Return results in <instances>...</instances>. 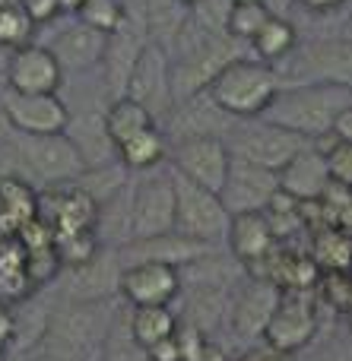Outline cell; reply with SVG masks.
<instances>
[{
    "label": "cell",
    "mask_w": 352,
    "mask_h": 361,
    "mask_svg": "<svg viewBox=\"0 0 352 361\" xmlns=\"http://www.w3.org/2000/svg\"><path fill=\"white\" fill-rule=\"evenodd\" d=\"M327 361H346V358H327Z\"/></svg>",
    "instance_id": "cell-50"
},
{
    "label": "cell",
    "mask_w": 352,
    "mask_h": 361,
    "mask_svg": "<svg viewBox=\"0 0 352 361\" xmlns=\"http://www.w3.org/2000/svg\"><path fill=\"white\" fill-rule=\"evenodd\" d=\"M296 42H298L296 25L279 19V16H270L264 23V29L251 38V48H254V54H257L260 63H270V61H279V57L289 54V51L296 48Z\"/></svg>",
    "instance_id": "cell-27"
},
{
    "label": "cell",
    "mask_w": 352,
    "mask_h": 361,
    "mask_svg": "<svg viewBox=\"0 0 352 361\" xmlns=\"http://www.w3.org/2000/svg\"><path fill=\"white\" fill-rule=\"evenodd\" d=\"M48 203L54 206V209L38 219L54 231V238L73 235V231H89L99 222V203L92 200V193H86V187L61 184L57 190H51Z\"/></svg>",
    "instance_id": "cell-17"
},
{
    "label": "cell",
    "mask_w": 352,
    "mask_h": 361,
    "mask_svg": "<svg viewBox=\"0 0 352 361\" xmlns=\"http://www.w3.org/2000/svg\"><path fill=\"white\" fill-rule=\"evenodd\" d=\"M118 156H121V165L131 171L152 169V165H159L165 156V140L156 127H150V130L131 137L124 146H118Z\"/></svg>",
    "instance_id": "cell-28"
},
{
    "label": "cell",
    "mask_w": 352,
    "mask_h": 361,
    "mask_svg": "<svg viewBox=\"0 0 352 361\" xmlns=\"http://www.w3.org/2000/svg\"><path fill=\"white\" fill-rule=\"evenodd\" d=\"M277 190H279L277 171H267L260 165L248 162V159L232 156L229 178H226L219 200L229 216H235V212H264Z\"/></svg>",
    "instance_id": "cell-11"
},
{
    "label": "cell",
    "mask_w": 352,
    "mask_h": 361,
    "mask_svg": "<svg viewBox=\"0 0 352 361\" xmlns=\"http://www.w3.org/2000/svg\"><path fill=\"white\" fill-rule=\"evenodd\" d=\"M352 105V89L336 82H315V86H296L277 92L267 105L260 121L296 133V137H327L334 118Z\"/></svg>",
    "instance_id": "cell-1"
},
{
    "label": "cell",
    "mask_w": 352,
    "mask_h": 361,
    "mask_svg": "<svg viewBox=\"0 0 352 361\" xmlns=\"http://www.w3.org/2000/svg\"><path fill=\"white\" fill-rule=\"evenodd\" d=\"M178 6H197V4H203V0H175Z\"/></svg>",
    "instance_id": "cell-45"
},
{
    "label": "cell",
    "mask_w": 352,
    "mask_h": 361,
    "mask_svg": "<svg viewBox=\"0 0 352 361\" xmlns=\"http://www.w3.org/2000/svg\"><path fill=\"white\" fill-rule=\"evenodd\" d=\"M105 48H108V35H102V32L80 23L57 38L51 54L57 57L61 70H89L105 57Z\"/></svg>",
    "instance_id": "cell-21"
},
{
    "label": "cell",
    "mask_w": 352,
    "mask_h": 361,
    "mask_svg": "<svg viewBox=\"0 0 352 361\" xmlns=\"http://www.w3.org/2000/svg\"><path fill=\"white\" fill-rule=\"evenodd\" d=\"M175 228V187L171 175L150 178L131 193V222L127 238L143 241V238L171 235Z\"/></svg>",
    "instance_id": "cell-7"
},
{
    "label": "cell",
    "mask_w": 352,
    "mask_h": 361,
    "mask_svg": "<svg viewBox=\"0 0 352 361\" xmlns=\"http://www.w3.org/2000/svg\"><path fill=\"white\" fill-rule=\"evenodd\" d=\"M13 333H16V320H13V314L6 307H0V361H4L6 349H10Z\"/></svg>",
    "instance_id": "cell-39"
},
{
    "label": "cell",
    "mask_w": 352,
    "mask_h": 361,
    "mask_svg": "<svg viewBox=\"0 0 352 361\" xmlns=\"http://www.w3.org/2000/svg\"><path fill=\"white\" fill-rule=\"evenodd\" d=\"M298 4L311 13H330V10H336V6H343L346 0H298Z\"/></svg>",
    "instance_id": "cell-41"
},
{
    "label": "cell",
    "mask_w": 352,
    "mask_h": 361,
    "mask_svg": "<svg viewBox=\"0 0 352 361\" xmlns=\"http://www.w3.org/2000/svg\"><path fill=\"white\" fill-rule=\"evenodd\" d=\"M76 16H80V23L89 25V29L102 32V35H111V32L124 23L127 13L118 0H83V6L76 10Z\"/></svg>",
    "instance_id": "cell-33"
},
{
    "label": "cell",
    "mask_w": 352,
    "mask_h": 361,
    "mask_svg": "<svg viewBox=\"0 0 352 361\" xmlns=\"http://www.w3.org/2000/svg\"><path fill=\"white\" fill-rule=\"evenodd\" d=\"M330 133H334L340 143H349L352 146V105L343 108V111L334 118V127H330Z\"/></svg>",
    "instance_id": "cell-38"
},
{
    "label": "cell",
    "mask_w": 352,
    "mask_h": 361,
    "mask_svg": "<svg viewBox=\"0 0 352 361\" xmlns=\"http://www.w3.org/2000/svg\"><path fill=\"white\" fill-rule=\"evenodd\" d=\"M152 124V114L146 111L143 105H137L133 99H127V95H121L118 102H114L111 108L105 111V118H102V130H105L108 143L118 149V146H124L131 137H137V133L150 130Z\"/></svg>",
    "instance_id": "cell-24"
},
{
    "label": "cell",
    "mask_w": 352,
    "mask_h": 361,
    "mask_svg": "<svg viewBox=\"0 0 352 361\" xmlns=\"http://www.w3.org/2000/svg\"><path fill=\"white\" fill-rule=\"evenodd\" d=\"M70 286L67 292L73 295L76 301H108L111 288H118V279H121V260L118 254H99L92 257L89 263H83L80 269H70Z\"/></svg>",
    "instance_id": "cell-20"
},
{
    "label": "cell",
    "mask_w": 352,
    "mask_h": 361,
    "mask_svg": "<svg viewBox=\"0 0 352 361\" xmlns=\"http://www.w3.org/2000/svg\"><path fill=\"white\" fill-rule=\"evenodd\" d=\"M213 254V244H200V241H188L181 235H159V238H143V241H127L118 250L121 269L133 267V263H165V267H188V263L200 260V257Z\"/></svg>",
    "instance_id": "cell-15"
},
{
    "label": "cell",
    "mask_w": 352,
    "mask_h": 361,
    "mask_svg": "<svg viewBox=\"0 0 352 361\" xmlns=\"http://www.w3.org/2000/svg\"><path fill=\"white\" fill-rule=\"evenodd\" d=\"M334 137V133H330ZM324 156V165H327V175L334 184L340 187H349L352 190V146L349 143H340V140L334 137V143H327L321 149Z\"/></svg>",
    "instance_id": "cell-35"
},
{
    "label": "cell",
    "mask_w": 352,
    "mask_h": 361,
    "mask_svg": "<svg viewBox=\"0 0 352 361\" xmlns=\"http://www.w3.org/2000/svg\"><path fill=\"white\" fill-rule=\"evenodd\" d=\"M0 238H4V235H0Z\"/></svg>",
    "instance_id": "cell-51"
},
{
    "label": "cell",
    "mask_w": 352,
    "mask_h": 361,
    "mask_svg": "<svg viewBox=\"0 0 352 361\" xmlns=\"http://www.w3.org/2000/svg\"><path fill=\"white\" fill-rule=\"evenodd\" d=\"M305 63H311L315 76H321L324 82H336V86L352 89V42H321L315 48L305 51Z\"/></svg>",
    "instance_id": "cell-23"
},
{
    "label": "cell",
    "mask_w": 352,
    "mask_h": 361,
    "mask_svg": "<svg viewBox=\"0 0 352 361\" xmlns=\"http://www.w3.org/2000/svg\"><path fill=\"white\" fill-rule=\"evenodd\" d=\"M260 361H296V355H289V352H273V349H260Z\"/></svg>",
    "instance_id": "cell-42"
},
{
    "label": "cell",
    "mask_w": 352,
    "mask_h": 361,
    "mask_svg": "<svg viewBox=\"0 0 352 361\" xmlns=\"http://www.w3.org/2000/svg\"><path fill=\"white\" fill-rule=\"evenodd\" d=\"M95 254H99V235H95V228L54 238V257L61 263V269H80Z\"/></svg>",
    "instance_id": "cell-30"
},
{
    "label": "cell",
    "mask_w": 352,
    "mask_h": 361,
    "mask_svg": "<svg viewBox=\"0 0 352 361\" xmlns=\"http://www.w3.org/2000/svg\"><path fill=\"white\" fill-rule=\"evenodd\" d=\"M229 247H232L235 260L251 267L260 257H267L273 247H277V238L270 231V222H267L264 212H235L229 219Z\"/></svg>",
    "instance_id": "cell-18"
},
{
    "label": "cell",
    "mask_w": 352,
    "mask_h": 361,
    "mask_svg": "<svg viewBox=\"0 0 352 361\" xmlns=\"http://www.w3.org/2000/svg\"><path fill=\"white\" fill-rule=\"evenodd\" d=\"M19 162L44 184H73L86 175V159L76 149V143L67 133H51V137H23L19 143Z\"/></svg>",
    "instance_id": "cell-5"
},
{
    "label": "cell",
    "mask_w": 352,
    "mask_h": 361,
    "mask_svg": "<svg viewBox=\"0 0 352 361\" xmlns=\"http://www.w3.org/2000/svg\"><path fill=\"white\" fill-rule=\"evenodd\" d=\"M38 361H61V358H54V355H42Z\"/></svg>",
    "instance_id": "cell-49"
},
{
    "label": "cell",
    "mask_w": 352,
    "mask_h": 361,
    "mask_svg": "<svg viewBox=\"0 0 352 361\" xmlns=\"http://www.w3.org/2000/svg\"><path fill=\"white\" fill-rule=\"evenodd\" d=\"M4 114L23 137H51V133H67L70 111L57 92L51 95H4Z\"/></svg>",
    "instance_id": "cell-13"
},
{
    "label": "cell",
    "mask_w": 352,
    "mask_h": 361,
    "mask_svg": "<svg viewBox=\"0 0 352 361\" xmlns=\"http://www.w3.org/2000/svg\"><path fill=\"white\" fill-rule=\"evenodd\" d=\"M32 29H35V25L19 10L16 0H0V48L16 51V48H23V44H29Z\"/></svg>",
    "instance_id": "cell-32"
},
{
    "label": "cell",
    "mask_w": 352,
    "mask_h": 361,
    "mask_svg": "<svg viewBox=\"0 0 352 361\" xmlns=\"http://www.w3.org/2000/svg\"><path fill=\"white\" fill-rule=\"evenodd\" d=\"M19 4V10L29 16V23L32 25H38V23H51V19L61 13V6H57V0H16Z\"/></svg>",
    "instance_id": "cell-36"
},
{
    "label": "cell",
    "mask_w": 352,
    "mask_h": 361,
    "mask_svg": "<svg viewBox=\"0 0 352 361\" xmlns=\"http://www.w3.org/2000/svg\"><path fill=\"white\" fill-rule=\"evenodd\" d=\"M305 149V140L296 137V133L283 130V127H273L267 121L248 127L245 133L238 137V149L235 156L248 159V162L260 165L267 171H283L298 152Z\"/></svg>",
    "instance_id": "cell-14"
},
{
    "label": "cell",
    "mask_w": 352,
    "mask_h": 361,
    "mask_svg": "<svg viewBox=\"0 0 352 361\" xmlns=\"http://www.w3.org/2000/svg\"><path fill=\"white\" fill-rule=\"evenodd\" d=\"M346 317H349V320H346V324H349V333H352V307H349V311H346Z\"/></svg>",
    "instance_id": "cell-48"
},
{
    "label": "cell",
    "mask_w": 352,
    "mask_h": 361,
    "mask_svg": "<svg viewBox=\"0 0 352 361\" xmlns=\"http://www.w3.org/2000/svg\"><path fill=\"white\" fill-rule=\"evenodd\" d=\"M308 257L315 260V267L321 273H327V269L352 273V235L343 228H317Z\"/></svg>",
    "instance_id": "cell-26"
},
{
    "label": "cell",
    "mask_w": 352,
    "mask_h": 361,
    "mask_svg": "<svg viewBox=\"0 0 352 361\" xmlns=\"http://www.w3.org/2000/svg\"><path fill=\"white\" fill-rule=\"evenodd\" d=\"M146 361H184L175 333H171L169 339H162V343H156L152 349H146Z\"/></svg>",
    "instance_id": "cell-37"
},
{
    "label": "cell",
    "mask_w": 352,
    "mask_h": 361,
    "mask_svg": "<svg viewBox=\"0 0 352 361\" xmlns=\"http://www.w3.org/2000/svg\"><path fill=\"white\" fill-rule=\"evenodd\" d=\"M63 82V70L51 48L42 44H23L13 51L10 63H6V86L10 92L19 95H51L57 92Z\"/></svg>",
    "instance_id": "cell-12"
},
{
    "label": "cell",
    "mask_w": 352,
    "mask_h": 361,
    "mask_svg": "<svg viewBox=\"0 0 352 361\" xmlns=\"http://www.w3.org/2000/svg\"><path fill=\"white\" fill-rule=\"evenodd\" d=\"M124 95L143 105L152 114V121L171 105V70H169V54L162 44L150 42L137 54L131 73L124 82Z\"/></svg>",
    "instance_id": "cell-9"
},
{
    "label": "cell",
    "mask_w": 352,
    "mask_h": 361,
    "mask_svg": "<svg viewBox=\"0 0 352 361\" xmlns=\"http://www.w3.org/2000/svg\"><path fill=\"white\" fill-rule=\"evenodd\" d=\"M127 326H131V336L137 339V345L146 352L156 343L169 339L175 333L178 320L169 307H131L127 311Z\"/></svg>",
    "instance_id": "cell-25"
},
{
    "label": "cell",
    "mask_w": 352,
    "mask_h": 361,
    "mask_svg": "<svg viewBox=\"0 0 352 361\" xmlns=\"http://www.w3.org/2000/svg\"><path fill=\"white\" fill-rule=\"evenodd\" d=\"M38 216V200L35 190L25 184L23 178H6L0 180V235L16 238L25 222Z\"/></svg>",
    "instance_id": "cell-22"
},
{
    "label": "cell",
    "mask_w": 352,
    "mask_h": 361,
    "mask_svg": "<svg viewBox=\"0 0 352 361\" xmlns=\"http://www.w3.org/2000/svg\"><path fill=\"white\" fill-rule=\"evenodd\" d=\"M171 187H175V228L171 231L200 244L219 241L229 231V219H232L222 206L219 193L203 190L178 171H171Z\"/></svg>",
    "instance_id": "cell-4"
},
{
    "label": "cell",
    "mask_w": 352,
    "mask_h": 361,
    "mask_svg": "<svg viewBox=\"0 0 352 361\" xmlns=\"http://www.w3.org/2000/svg\"><path fill=\"white\" fill-rule=\"evenodd\" d=\"M114 320L108 301H73L48 324V352L61 361H99L102 343Z\"/></svg>",
    "instance_id": "cell-2"
},
{
    "label": "cell",
    "mask_w": 352,
    "mask_h": 361,
    "mask_svg": "<svg viewBox=\"0 0 352 361\" xmlns=\"http://www.w3.org/2000/svg\"><path fill=\"white\" fill-rule=\"evenodd\" d=\"M118 292L131 307H169L181 295V273L165 263H133L121 269Z\"/></svg>",
    "instance_id": "cell-10"
},
{
    "label": "cell",
    "mask_w": 352,
    "mask_h": 361,
    "mask_svg": "<svg viewBox=\"0 0 352 361\" xmlns=\"http://www.w3.org/2000/svg\"><path fill=\"white\" fill-rule=\"evenodd\" d=\"M194 361H232V358H229L226 352L219 349V345H213V343L207 339V343H203V349L197 352V358H194Z\"/></svg>",
    "instance_id": "cell-40"
},
{
    "label": "cell",
    "mask_w": 352,
    "mask_h": 361,
    "mask_svg": "<svg viewBox=\"0 0 352 361\" xmlns=\"http://www.w3.org/2000/svg\"><path fill=\"white\" fill-rule=\"evenodd\" d=\"M99 361H146V352L137 345L127 326V311H114V320L108 326V336L102 343Z\"/></svg>",
    "instance_id": "cell-29"
},
{
    "label": "cell",
    "mask_w": 352,
    "mask_h": 361,
    "mask_svg": "<svg viewBox=\"0 0 352 361\" xmlns=\"http://www.w3.org/2000/svg\"><path fill=\"white\" fill-rule=\"evenodd\" d=\"M229 165H232L229 146L219 137H210V133L184 137L175 149V171L210 193H222Z\"/></svg>",
    "instance_id": "cell-8"
},
{
    "label": "cell",
    "mask_w": 352,
    "mask_h": 361,
    "mask_svg": "<svg viewBox=\"0 0 352 361\" xmlns=\"http://www.w3.org/2000/svg\"><path fill=\"white\" fill-rule=\"evenodd\" d=\"M317 330V314H315V301L308 292H283L279 295L277 311L270 314L264 326V343L273 352H289L296 355L298 349L311 343Z\"/></svg>",
    "instance_id": "cell-6"
},
{
    "label": "cell",
    "mask_w": 352,
    "mask_h": 361,
    "mask_svg": "<svg viewBox=\"0 0 352 361\" xmlns=\"http://www.w3.org/2000/svg\"><path fill=\"white\" fill-rule=\"evenodd\" d=\"M279 288L273 282H260L251 279L238 295H232V305H229V320H232V330L241 339H254L264 333L270 314L279 305Z\"/></svg>",
    "instance_id": "cell-16"
},
{
    "label": "cell",
    "mask_w": 352,
    "mask_h": 361,
    "mask_svg": "<svg viewBox=\"0 0 352 361\" xmlns=\"http://www.w3.org/2000/svg\"><path fill=\"white\" fill-rule=\"evenodd\" d=\"M279 178V190L296 197L298 203L305 200H317L330 184L327 165H324V156L315 149H302L283 171H277Z\"/></svg>",
    "instance_id": "cell-19"
},
{
    "label": "cell",
    "mask_w": 352,
    "mask_h": 361,
    "mask_svg": "<svg viewBox=\"0 0 352 361\" xmlns=\"http://www.w3.org/2000/svg\"><path fill=\"white\" fill-rule=\"evenodd\" d=\"M232 4H264V0H232Z\"/></svg>",
    "instance_id": "cell-46"
},
{
    "label": "cell",
    "mask_w": 352,
    "mask_h": 361,
    "mask_svg": "<svg viewBox=\"0 0 352 361\" xmlns=\"http://www.w3.org/2000/svg\"><path fill=\"white\" fill-rule=\"evenodd\" d=\"M216 108L232 118H260L279 92V76L267 63L235 57L207 86Z\"/></svg>",
    "instance_id": "cell-3"
},
{
    "label": "cell",
    "mask_w": 352,
    "mask_h": 361,
    "mask_svg": "<svg viewBox=\"0 0 352 361\" xmlns=\"http://www.w3.org/2000/svg\"><path fill=\"white\" fill-rule=\"evenodd\" d=\"M346 38H349V42H352V19H349V23H346Z\"/></svg>",
    "instance_id": "cell-47"
},
{
    "label": "cell",
    "mask_w": 352,
    "mask_h": 361,
    "mask_svg": "<svg viewBox=\"0 0 352 361\" xmlns=\"http://www.w3.org/2000/svg\"><path fill=\"white\" fill-rule=\"evenodd\" d=\"M57 6H61L63 13H76L83 6V0H57Z\"/></svg>",
    "instance_id": "cell-43"
},
{
    "label": "cell",
    "mask_w": 352,
    "mask_h": 361,
    "mask_svg": "<svg viewBox=\"0 0 352 361\" xmlns=\"http://www.w3.org/2000/svg\"><path fill=\"white\" fill-rule=\"evenodd\" d=\"M270 16L267 4H232L226 13V35L232 42H251Z\"/></svg>",
    "instance_id": "cell-31"
},
{
    "label": "cell",
    "mask_w": 352,
    "mask_h": 361,
    "mask_svg": "<svg viewBox=\"0 0 352 361\" xmlns=\"http://www.w3.org/2000/svg\"><path fill=\"white\" fill-rule=\"evenodd\" d=\"M238 361H260V349H251V352H245Z\"/></svg>",
    "instance_id": "cell-44"
},
{
    "label": "cell",
    "mask_w": 352,
    "mask_h": 361,
    "mask_svg": "<svg viewBox=\"0 0 352 361\" xmlns=\"http://www.w3.org/2000/svg\"><path fill=\"white\" fill-rule=\"evenodd\" d=\"M315 292L321 295L334 311L346 314L352 307V273H346V269H327V273L317 276Z\"/></svg>",
    "instance_id": "cell-34"
}]
</instances>
